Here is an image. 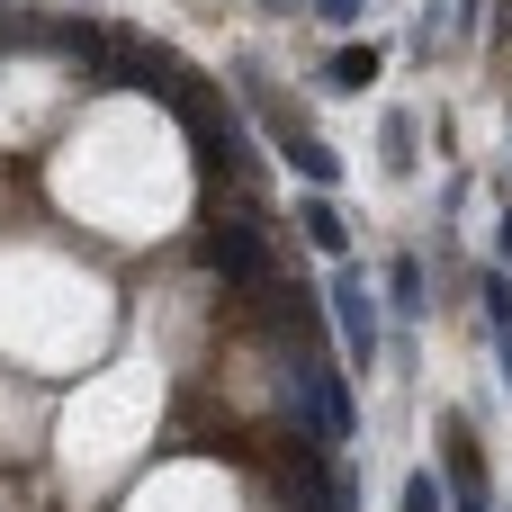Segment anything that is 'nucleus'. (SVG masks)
Masks as SVG:
<instances>
[{
	"instance_id": "obj_1",
	"label": "nucleus",
	"mask_w": 512,
	"mask_h": 512,
	"mask_svg": "<svg viewBox=\"0 0 512 512\" xmlns=\"http://www.w3.org/2000/svg\"><path fill=\"white\" fill-rule=\"evenodd\" d=\"M324 306H333V333H342L351 369H378L387 315H378V288H369V270H360V261H333V279H324Z\"/></svg>"
},
{
	"instance_id": "obj_2",
	"label": "nucleus",
	"mask_w": 512,
	"mask_h": 512,
	"mask_svg": "<svg viewBox=\"0 0 512 512\" xmlns=\"http://www.w3.org/2000/svg\"><path fill=\"white\" fill-rule=\"evenodd\" d=\"M441 486H450V512H495V495H486V459H477V441H468L459 414L441 423Z\"/></svg>"
},
{
	"instance_id": "obj_3",
	"label": "nucleus",
	"mask_w": 512,
	"mask_h": 512,
	"mask_svg": "<svg viewBox=\"0 0 512 512\" xmlns=\"http://www.w3.org/2000/svg\"><path fill=\"white\" fill-rule=\"evenodd\" d=\"M378 63H387V54H378L369 36H342V45L324 54V90H378Z\"/></svg>"
},
{
	"instance_id": "obj_4",
	"label": "nucleus",
	"mask_w": 512,
	"mask_h": 512,
	"mask_svg": "<svg viewBox=\"0 0 512 512\" xmlns=\"http://www.w3.org/2000/svg\"><path fill=\"white\" fill-rule=\"evenodd\" d=\"M477 306L495 324V360H504V387H512V270H486L477 279Z\"/></svg>"
},
{
	"instance_id": "obj_5",
	"label": "nucleus",
	"mask_w": 512,
	"mask_h": 512,
	"mask_svg": "<svg viewBox=\"0 0 512 512\" xmlns=\"http://www.w3.org/2000/svg\"><path fill=\"white\" fill-rule=\"evenodd\" d=\"M297 216H306V234L333 252V261H351V234H342V216H333V198L315 189V198H297Z\"/></svg>"
},
{
	"instance_id": "obj_6",
	"label": "nucleus",
	"mask_w": 512,
	"mask_h": 512,
	"mask_svg": "<svg viewBox=\"0 0 512 512\" xmlns=\"http://www.w3.org/2000/svg\"><path fill=\"white\" fill-rule=\"evenodd\" d=\"M396 512H450V486H441V468H414L405 477V504Z\"/></svg>"
},
{
	"instance_id": "obj_7",
	"label": "nucleus",
	"mask_w": 512,
	"mask_h": 512,
	"mask_svg": "<svg viewBox=\"0 0 512 512\" xmlns=\"http://www.w3.org/2000/svg\"><path fill=\"white\" fill-rule=\"evenodd\" d=\"M387 297H396V306H423V297H432V288H423V261H414V252H396V261H387Z\"/></svg>"
},
{
	"instance_id": "obj_8",
	"label": "nucleus",
	"mask_w": 512,
	"mask_h": 512,
	"mask_svg": "<svg viewBox=\"0 0 512 512\" xmlns=\"http://www.w3.org/2000/svg\"><path fill=\"white\" fill-rule=\"evenodd\" d=\"M306 9H315L324 27H360V9H369V0H306Z\"/></svg>"
},
{
	"instance_id": "obj_9",
	"label": "nucleus",
	"mask_w": 512,
	"mask_h": 512,
	"mask_svg": "<svg viewBox=\"0 0 512 512\" xmlns=\"http://www.w3.org/2000/svg\"><path fill=\"white\" fill-rule=\"evenodd\" d=\"M495 243H504V270H512V216H495Z\"/></svg>"
}]
</instances>
